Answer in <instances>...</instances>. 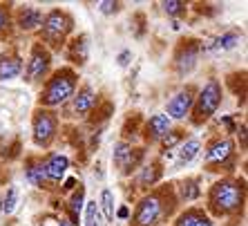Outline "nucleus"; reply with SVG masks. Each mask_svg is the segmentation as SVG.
Returning a JSON list of instances; mask_svg holds the SVG:
<instances>
[{"label":"nucleus","mask_w":248,"mask_h":226,"mask_svg":"<svg viewBox=\"0 0 248 226\" xmlns=\"http://www.w3.org/2000/svg\"><path fill=\"white\" fill-rule=\"evenodd\" d=\"M69 58L78 65H83L87 61V36L85 34L76 36L74 41L69 43Z\"/></svg>","instance_id":"20"},{"label":"nucleus","mask_w":248,"mask_h":226,"mask_svg":"<svg viewBox=\"0 0 248 226\" xmlns=\"http://www.w3.org/2000/svg\"><path fill=\"white\" fill-rule=\"evenodd\" d=\"M239 137H242V150L246 148V126L239 128Z\"/></svg>","instance_id":"34"},{"label":"nucleus","mask_w":248,"mask_h":226,"mask_svg":"<svg viewBox=\"0 0 248 226\" xmlns=\"http://www.w3.org/2000/svg\"><path fill=\"white\" fill-rule=\"evenodd\" d=\"M170 126L172 121L168 119V114H152L150 121L145 123V141H150V144L161 141L170 132Z\"/></svg>","instance_id":"14"},{"label":"nucleus","mask_w":248,"mask_h":226,"mask_svg":"<svg viewBox=\"0 0 248 226\" xmlns=\"http://www.w3.org/2000/svg\"><path fill=\"white\" fill-rule=\"evenodd\" d=\"M23 72V58L18 54H0V81L16 79Z\"/></svg>","instance_id":"16"},{"label":"nucleus","mask_w":248,"mask_h":226,"mask_svg":"<svg viewBox=\"0 0 248 226\" xmlns=\"http://www.w3.org/2000/svg\"><path fill=\"white\" fill-rule=\"evenodd\" d=\"M202 150V141L199 139H186L184 144L179 145V152H177V168H184L186 163H190Z\"/></svg>","instance_id":"18"},{"label":"nucleus","mask_w":248,"mask_h":226,"mask_svg":"<svg viewBox=\"0 0 248 226\" xmlns=\"http://www.w3.org/2000/svg\"><path fill=\"white\" fill-rule=\"evenodd\" d=\"M127 213H130V210H127V209H125V206H123V209H121V210H119V217H127Z\"/></svg>","instance_id":"36"},{"label":"nucleus","mask_w":248,"mask_h":226,"mask_svg":"<svg viewBox=\"0 0 248 226\" xmlns=\"http://www.w3.org/2000/svg\"><path fill=\"white\" fill-rule=\"evenodd\" d=\"M43 163V170H45V177H47V184H58V181L65 177L69 168V159L61 152H49L41 159Z\"/></svg>","instance_id":"11"},{"label":"nucleus","mask_w":248,"mask_h":226,"mask_svg":"<svg viewBox=\"0 0 248 226\" xmlns=\"http://www.w3.org/2000/svg\"><path fill=\"white\" fill-rule=\"evenodd\" d=\"M41 226H58V217H54V215H45L41 220Z\"/></svg>","instance_id":"32"},{"label":"nucleus","mask_w":248,"mask_h":226,"mask_svg":"<svg viewBox=\"0 0 248 226\" xmlns=\"http://www.w3.org/2000/svg\"><path fill=\"white\" fill-rule=\"evenodd\" d=\"M58 226H76L69 222V217H58Z\"/></svg>","instance_id":"35"},{"label":"nucleus","mask_w":248,"mask_h":226,"mask_svg":"<svg viewBox=\"0 0 248 226\" xmlns=\"http://www.w3.org/2000/svg\"><path fill=\"white\" fill-rule=\"evenodd\" d=\"M49 67H52V52L43 43H34L27 61V81L29 83L43 81L47 72H49Z\"/></svg>","instance_id":"8"},{"label":"nucleus","mask_w":248,"mask_h":226,"mask_svg":"<svg viewBox=\"0 0 248 226\" xmlns=\"http://www.w3.org/2000/svg\"><path fill=\"white\" fill-rule=\"evenodd\" d=\"M9 25H12V12H9V5H0V38H5L7 36Z\"/></svg>","instance_id":"28"},{"label":"nucleus","mask_w":248,"mask_h":226,"mask_svg":"<svg viewBox=\"0 0 248 226\" xmlns=\"http://www.w3.org/2000/svg\"><path fill=\"white\" fill-rule=\"evenodd\" d=\"M101 209H103V215L108 222H114L116 217V210H114V193L110 191V188H105L103 193H101Z\"/></svg>","instance_id":"25"},{"label":"nucleus","mask_w":248,"mask_h":226,"mask_svg":"<svg viewBox=\"0 0 248 226\" xmlns=\"http://www.w3.org/2000/svg\"><path fill=\"white\" fill-rule=\"evenodd\" d=\"M74 29V18L69 16L63 9H52L47 12L41 25V36H43V45L49 49H61L67 41V34Z\"/></svg>","instance_id":"3"},{"label":"nucleus","mask_w":248,"mask_h":226,"mask_svg":"<svg viewBox=\"0 0 248 226\" xmlns=\"http://www.w3.org/2000/svg\"><path fill=\"white\" fill-rule=\"evenodd\" d=\"M174 226H213L210 215L202 209H188L174 220Z\"/></svg>","instance_id":"17"},{"label":"nucleus","mask_w":248,"mask_h":226,"mask_svg":"<svg viewBox=\"0 0 248 226\" xmlns=\"http://www.w3.org/2000/svg\"><path fill=\"white\" fill-rule=\"evenodd\" d=\"M76 83H78V74H76L72 67H61V70H56L47 79L41 97H38L41 108L49 110V108L67 103L76 92Z\"/></svg>","instance_id":"2"},{"label":"nucleus","mask_w":248,"mask_h":226,"mask_svg":"<svg viewBox=\"0 0 248 226\" xmlns=\"http://www.w3.org/2000/svg\"><path fill=\"white\" fill-rule=\"evenodd\" d=\"M130 56H132V52H123L121 56H119V65H127L130 63Z\"/></svg>","instance_id":"33"},{"label":"nucleus","mask_w":248,"mask_h":226,"mask_svg":"<svg viewBox=\"0 0 248 226\" xmlns=\"http://www.w3.org/2000/svg\"><path fill=\"white\" fill-rule=\"evenodd\" d=\"M195 97H197V87L195 85H188V87H184V90H179L172 99L168 101V119H170V121H172V119H177V121L186 119L192 110Z\"/></svg>","instance_id":"10"},{"label":"nucleus","mask_w":248,"mask_h":226,"mask_svg":"<svg viewBox=\"0 0 248 226\" xmlns=\"http://www.w3.org/2000/svg\"><path fill=\"white\" fill-rule=\"evenodd\" d=\"M31 132L38 148H49L58 132V114L47 108H38L31 116Z\"/></svg>","instance_id":"6"},{"label":"nucleus","mask_w":248,"mask_h":226,"mask_svg":"<svg viewBox=\"0 0 248 226\" xmlns=\"http://www.w3.org/2000/svg\"><path fill=\"white\" fill-rule=\"evenodd\" d=\"M98 206L96 202H87V213H85V226H98Z\"/></svg>","instance_id":"30"},{"label":"nucleus","mask_w":248,"mask_h":226,"mask_svg":"<svg viewBox=\"0 0 248 226\" xmlns=\"http://www.w3.org/2000/svg\"><path fill=\"white\" fill-rule=\"evenodd\" d=\"M161 163L159 161H152L150 166H143L141 168V175H139V184L141 186H155L156 181L161 179Z\"/></svg>","instance_id":"21"},{"label":"nucleus","mask_w":248,"mask_h":226,"mask_svg":"<svg viewBox=\"0 0 248 226\" xmlns=\"http://www.w3.org/2000/svg\"><path fill=\"white\" fill-rule=\"evenodd\" d=\"M98 9H101V14L110 16V14H116L119 9H121V2H110V0H103V2H98Z\"/></svg>","instance_id":"31"},{"label":"nucleus","mask_w":248,"mask_h":226,"mask_svg":"<svg viewBox=\"0 0 248 226\" xmlns=\"http://www.w3.org/2000/svg\"><path fill=\"white\" fill-rule=\"evenodd\" d=\"M112 161L123 175H130L139 163L143 161V148H132V144L127 141H119L114 145V155H112Z\"/></svg>","instance_id":"9"},{"label":"nucleus","mask_w":248,"mask_h":226,"mask_svg":"<svg viewBox=\"0 0 248 226\" xmlns=\"http://www.w3.org/2000/svg\"><path fill=\"white\" fill-rule=\"evenodd\" d=\"M16 204H18V191L16 188H9V193H7L5 202H2V213H14L16 210Z\"/></svg>","instance_id":"29"},{"label":"nucleus","mask_w":248,"mask_h":226,"mask_svg":"<svg viewBox=\"0 0 248 226\" xmlns=\"http://www.w3.org/2000/svg\"><path fill=\"white\" fill-rule=\"evenodd\" d=\"M199 195H202V188H199V181L197 179H186L179 184V197L184 202H195Z\"/></svg>","instance_id":"24"},{"label":"nucleus","mask_w":248,"mask_h":226,"mask_svg":"<svg viewBox=\"0 0 248 226\" xmlns=\"http://www.w3.org/2000/svg\"><path fill=\"white\" fill-rule=\"evenodd\" d=\"M184 139V134H181V130H170V132L166 134L161 139V148H163V152H168V150H172L174 145L179 144V141Z\"/></svg>","instance_id":"27"},{"label":"nucleus","mask_w":248,"mask_h":226,"mask_svg":"<svg viewBox=\"0 0 248 226\" xmlns=\"http://www.w3.org/2000/svg\"><path fill=\"white\" fill-rule=\"evenodd\" d=\"M83 199H85V188L83 186H78L74 191V195H72V199H69V222L72 224L78 226V215H81V209H83Z\"/></svg>","instance_id":"22"},{"label":"nucleus","mask_w":248,"mask_h":226,"mask_svg":"<svg viewBox=\"0 0 248 226\" xmlns=\"http://www.w3.org/2000/svg\"><path fill=\"white\" fill-rule=\"evenodd\" d=\"M239 38H242V34L232 29V32H226V34L217 36V38H215V43L210 47H213V49H217V52H226V49H232V47L239 43Z\"/></svg>","instance_id":"23"},{"label":"nucleus","mask_w":248,"mask_h":226,"mask_svg":"<svg viewBox=\"0 0 248 226\" xmlns=\"http://www.w3.org/2000/svg\"><path fill=\"white\" fill-rule=\"evenodd\" d=\"M72 103H69V110H72V114L74 116H85L87 112L94 108V103H96V94H94V90L90 85H83L78 92H74V97H72Z\"/></svg>","instance_id":"13"},{"label":"nucleus","mask_w":248,"mask_h":226,"mask_svg":"<svg viewBox=\"0 0 248 226\" xmlns=\"http://www.w3.org/2000/svg\"><path fill=\"white\" fill-rule=\"evenodd\" d=\"M170 209H172V206H168V204L163 202V193L145 195L137 206L132 226H156L161 222L163 215L170 213Z\"/></svg>","instance_id":"5"},{"label":"nucleus","mask_w":248,"mask_h":226,"mask_svg":"<svg viewBox=\"0 0 248 226\" xmlns=\"http://www.w3.org/2000/svg\"><path fill=\"white\" fill-rule=\"evenodd\" d=\"M221 99H224L221 83L217 81V79H210L195 97V103H192V110H190L192 123H195V126H203V123L217 112Z\"/></svg>","instance_id":"4"},{"label":"nucleus","mask_w":248,"mask_h":226,"mask_svg":"<svg viewBox=\"0 0 248 226\" xmlns=\"http://www.w3.org/2000/svg\"><path fill=\"white\" fill-rule=\"evenodd\" d=\"M161 7L168 16H184V14L188 12V5L179 2V0H168V2H161Z\"/></svg>","instance_id":"26"},{"label":"nucleus","mask_w":248,"mask_h":226,"mask_svg":"<svg viewBox=\"0 0 248 226\" xmlns=\"http://www.w3.org/2000/svg\"><path fill=\"white\" fill-rule=\"evenodd\" d=\"M206 168L208 170H232V163H235V144L232 139H215L213 144L206 148Z\"/></svg>","instance_id":"7"},{"label":"nucleus","mask_w":248,"mask_h":226,"mask_svg":"<svg viewBox=\"0 0 248 226\" xmlns=\"http://www.w3.org/2000/svg\"><path fill=\"white\" fill-rule=\"evenodd\" d=\"M246 186L242 179H221L208 191V210L217 217L235 215L244 206Z\"/></svg>","instance_id":"1"},{"label":"nucleus","mask_w":248,"mask_h":226,"mask_svg":"<svg viewBox=\"0 0 248 226\" xmlns=\"http://www.w3.org/2000/svg\"><path fill=\"white\" fill-rule=\"evenodd\" d=\"M25 179H27L31 186H36V188L47 186V177H45V170H43L41 159H29V161H27V168H25Z\"/></svg>","instance_id":"19"},{"label":"nucleus","mask_w":248,"mask_h":226,"mask_svg":"<svg viewBox=\"0 0 248 226\" xmlns=\"http://www.w3.org/2000/svg\"><path fill=\"white\" fill-rule=\"evenodd\" d=\"M199 52H202V47H199L197 41H181L179 49L174 54V67H177V72L179 74H188L195 67Z\"/></svg>","instance_id":"12"},{"label":"nucleus","mask_w":248,"mask_h":226,"mask_svg":"<svg viewBox=\"0 0 248 226\" xmlns=\"http://www.w3.org/2000/svg\"><path fill=\"white\" fill-rule=\"evenodd\" d=\"M43 18L45 14L38 9V7H20L16 12V25L23 32H31V29H38L43 25Z\"/></svg>","instance_id":"15"}]
</instances>
